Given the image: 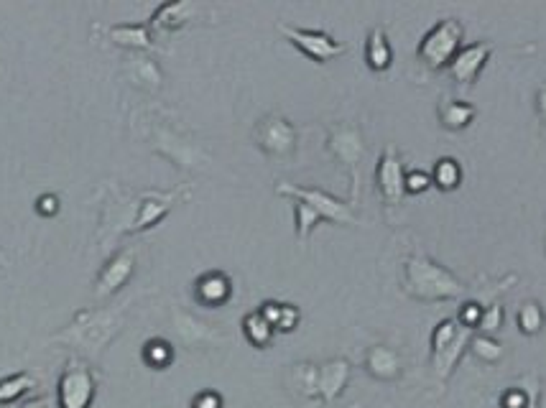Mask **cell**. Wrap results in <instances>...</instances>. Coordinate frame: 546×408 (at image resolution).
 I'll return each instance as SVG.
<instances>
[{"mask_svg": "<svg viewBox=\"0 0 546 408\" xmlns=\"http://www.w3.org/2000/svg\"><path fill=\"white\" fill-rule=\"evenodd\" d=\"M404 179H406L404 161H401L399 148L391 143V146L383 148V153L378 156L376 164V189L388 207H399V204L404 202L406 197Z\"/></svg>", "mask_w": 546, "mask_h": 408, "instance_id": "obj_12", "label": "cell"}, {"mask_svg": "<svg viewBox=\"0 0 546 408\" xmlns=\"http://www.w3.org/2000/svg\"><path fill=\"white\" fill-rule=\"evenodd\" d=\"M539 375L529 373L518 378L516 386L501 393V408H539Z\"/></svg>", "mask_w": 546, "mask_h": 408, "instance_id": "obj_26", "label": "cell"}, {"mask_svg": "<svg viewBox=\"0 0 546 408\" xmlns=\"http://www.w3.org/2000/svg\"><path fill=\"white\" fill-rule=\"evenodd\" d=\"M141 360L151 370H169L174 360H177V347L166 337H151V340L143 342Z\"/></svg>", "mask_w": 546, "mask_h": 408, "instance_id": "obj_28", "label": "cell"}, {"mask_svg": "<svg viewBox=\"0 0 546 408\" xmlns=\"http://www.w3.org/2000/svg\"><path fill=\"white\" fill-rule=\"evenodd\" d=\"M286 388H289L291 396H296L299 401L319 403L317 363L302 360V363L289 365V370H286Z\"/></svg>", "mask_w": 546, "mask_h": 408, "instance_id": "obj_22", "label": "cell"}, {"mask_svg": "<svg viewBox=\"0 0 546 408\" xmlns=\"http://www.w3.org/2000/svg\"><path fill=\"white\" fill-rule=\"evenodd\" d=\"M516 327L524 337H536L544 332L546 327V312L544 306L536 299H526L524 304L518 306L516 312Z\"/></svg>", "mask_w": 546, "mask_h": 408, "instance_id": "obj_31", "label": "cell"}, {"mask_svg": "<svg viewBox=\"0 0 546 408\" xmlns=\"http://www.w3.org/2000/svg\"><path fill=\"white\" fill-rule=\"evenodd\" d=\"M404 365V355L386 342L370 345L363 355V370L378 383H399L404 378Z\"/></svg>", "mask_w": 546, "mask_h": 408, "instance_id": "obj_17", "label": "cell"}, {"mask_svg": "<svg viewBox=\"0 0 546 408\" xmlns=\"http://www.w3.org/2000/svg\"><path fill=\"white\" fill-rule=\"evenodd\" d=\"M18 408H59V403L54 396H46V393H41V396H31V398H26V401H21V406Z\"/></svg>", "mask_w": 546, "mask_h": 408, "instance_id": "obj_39", "label": "cell"}, {"mask_svg": "<svg viewBox=\"0 0 546 408\" xmlns=\"http://www.w3.org/2000/svg\"><path fill=\"white\" fill-rule=\"evenodd\" d=\"M34 388L36 378L31 373H26V370L0 378V406H13V403L21 401L23 396H29Z\"/></svg>", "mask_w": 546, "mask_h": 408, "instance_id": "obj_30", "label": "cell"}, {"mask_svg": "<svg viewBox=\"0 0 546 408\" xmlns=\"http://www.w3.org/2000/svg\"><path fill=\"white\" fill-rule=\"evenodd\" d=\"M192 294L194 301L205 309H220L233 299L235 284L225 271H205L194 278Z\"/></svg>", "mask_w": 546, "mask_h": 408, "instance_id": "obj_18", "label": "cell"}, {"mask_svg": "<svg viewBox=\"0 0 546 408\" xmlns=\"http://www.w3.org/2000/svg\"><path fill=\"white\" fill-rule=\"evenodd\" d=\"M401 291L421 304H444L465 299L470 294V284L429 253L414 250L401 266Z\"/></svg>", "mask_w": 546, "mask_h": 408, "instance_id": "obj_1", "label": "cell"}, {"mask_svg": "<svg viewBox=\"0 0 546 408\" xmlns=\"http://www.w3.org/2000/svg\"><path fill=\"white\" fill-rule=\"evenodd\" d=\"M467 350H470V355H473L475 360L483 365H498L503 360V355H506V350H503V342L498 340V337L478 335V332L470 337V345H467Z\"/></svg>", "mask_w": 546, "mask_h": 408, "instance_id": "obj_32", "label": "cell"}, {"mask_svg": "<svg viewBox=\"0 0 546 408\" xmlns=\"http://www.w3.org/2000/svg\"><path fill=\"white\" fill-rule=\"evenodd\" d=\"M159 141V151L169 156L179 169H197L200 164H205L202 148L189 141V138H184L182 133H161Z\"/></svg>", "mask_w": 546, "mask_h": 408, "instance_id": "obj_21", "label": "cell"}, {"mask_svg": "<svg viewBox=\"0 0 546 408\" xmlns=\"http://www.w3.org/2000/svg\"><path fill=\"white\" fill-rule=\"evenodd\" d=\"M473 335L475 332L462 327L455 317L442 319L432 329V340H429L432 342V373L439 386L450 383L452 373H455L457 363L467 352V345H470V337Z\"/></svg>", "mask_w": 546, "mask_h": 408, "instance_id": "obj_5", "label": "cell"}, {"mask_svg": "<svg viewBox=\"0 0 546 408\" xmlns=\"http://www.w3.org/2000/svg\"><path fill=\"white\" fill-rule=\"evenodd\" d=\"M34 207L41 217H57L59 210H62V202H59L57 194L46 192V194H41V197H36Z\"/></svg>", "mask_w": 546, "mask_h": 408, "instance_id": "obj_37", "label": "cell"}, {"mask_svg": "<svg viewBox=\"0 0 546 408\" xmlns=\"http://www.w3.org/2000/svg\"><path fill=\"white\" fill-rule=\"evenodd\" d=\"M225 403H222V396L217 391H200L197 396L192 398V408H222Z\"/></svg>", "mask_w": 546, "mask_h": 408, "instance_id": "obj_38", "label": "cell"}, {"mask_svg": "<svg viewBox=\"0 0 546 408\" xmlns=\"http://www.w3.org/2000/svg\"><path fill=\"white\" fill-rule=\"evenodd\" d=\"M495 46L490 41H473V44H465L460 49L452 64L447 67L450 72V80L455 82L460 90H470V87L478 82L480 72L488 67L490 57H493Z\"/></svg>", "mask_w": 546, "mask_h": 408, "instance_id": "obj_13", "label": "cell"}, {"mask_svg": "<svg viewBox=\"0 0 546 408\" xmlns=\"http://www.w3.org/2000/svg\"><path fill=\"white\" fill-rule=\"evenodd\" d=\"M429 176H432V187H437L439 192H455V189H460L465 174H462L460 161L452 159V156H442V159L434 161Z\"/></svg>", "mask_w": 546, "mask_h": 408, "instance_id": "obj_29", "label": "cell"}, {"mask_svg": "<svg viewBox=\"0 0 546 408\" xmlns=\"http://www.w3.org/2000/svg\"><path fill=\"white\" fill-rule=\"evenodd\" d=\"M506 324V309H503L501 301H490L483 306V317L478 324V335H490L495 337Z\"/></svg>", "mask_w": 546, "mask_h": 408, "instance_id": "obj_34", "label": "cell"}, {"mask_svg": "<svg viewBox=\"0 0 546 408\" xmlns=\"http://www.w3.org/2000/svg\"><path fill=\"white\" fill-rule=\"evenodd\" d=\"M128 306H131V301L126 306H110V309H85L54 340L64 342L69 347H77L90 360L92 357H100L105 352V347L123 329V324H126Z\"/></svg>", "mask_w": 546, "mask_h": 408, "instance_id": "obj_2", "label": "cell"}, {"mask_svg": "<svg viewBox=\"0 0 546 408\" xmlns=\"http://www.w3.org/2000/svg\"><path fill=\"white\" fill-rule=\"evenodd\" d=\"M404 187H406V194H424L429 187H432V176H429V171L411 169L406 171Z\"/></svg>", "mask_w": 546, "mask_h": 408, "instance_id": "obj_36", "label": "cell"}, {"mask_svg": "<svg viewBox=\"0 0 546 408\" xmlns=\"http://www.w3.org/2000/svg\"><path fill=\"white\" fill-rule=\"evenodd\" d=\"M97 380L95 368L82 357H72L62 368L57 380V398L59 408H92L97 398Z\"/></svg>", "mask_w": 546, "mask_h": 408, "instance_id": "obj_7", "label": "cell"}, {"mask_svg": "<svg viewBox=\"0 0 546 408\" xmlns=\"http://www.w3.org/2000/svg\"><path fill=\"white\" fill-rule=\"evenodd\" d=\"M483 306L485 304L480 299L462 301L460 314H457V322H460L465 329H470V332H478L480 317H483Z\"/></svg>", "mask_w": 546, "mask_h": 408, "instance_id": "obj_35", "label": "cell"}, {"mask_svg": "<svg viewBox=\"0 0 546 408\" xmlns=\"http://www.w3.org/2000/svg\"><path fill=\"white\" fill-rule=\"evenodd\" d=\"M276 194L281 197H289L291 202H304L309 204L314 212H317L322 220L335 222V225H358V217H355V207L345 199H337L335 194L325 192L319 187H302V184L291 182H279L276 184Z\"/></svg>", "mask_w": 546, "mask_h": 408, "instance_id": "obj_8", "label": "cell"}, {"mask_svg": "<svg viewBox=\"0 0 546 408\" xmlns=\"http://www.w3.org/2000/svg\"><path fill=\"white\" fill-rule=\"evenodd\" d=\"M478 118V108L473 102L462 100V97H442L437 105V120L444 131L460 133L467 131Z\"/></svg>", "mask_w": 546, "mask_h": 408, "instance_id": "obj_20", "label": "cell"}, {"mask_svg": "<svg viewBox=\"0 0 546 408\" xmlns=\"http://www.w3.org/2000/svg\"><path fill=\"white\" fill-rule=\"evenodd\" d=\"M197 18H200L197 3H192V0H171V3H161L146 23L154 39H159V36H169L187 29L189 23H194Z\"/></svg>", "mask_w": 546, "mask_h": 408, "instance_id": "obj_16", "label": "cell"}, {"mask_svg": "<svg viewBox=\"0 0 546 408\" xmlns=\"http://www.w3.org/2000/svg\"><path fill=\"white\" fill-rule=\"evenodd\" d=\"M105 36L120 49H128L133 54H146L156 49V39L148 29V23H115L105 29Z\"/></svg>", "mask_w": 546, "mask_h": 408, "instance_id": "obj_19", "label": "cell"}, {"mask_svg": "<svg viewBox=\"0 0 546 408\" xmlns=\"http://www.w3.org/2000/svg\"><path fill=\"white\" fill-rule=\"evenodd\" d=\"M325 151L350 176V204L355 207L360 197V166H363L365 153H368L363 128L353 123V120H335V123H330L325 136Z\"/></svg>", "mask_w": 546, "mask_h": 408, "instance_id": "obj_3", "label": "cell"}, {"mask_svg": "<svg viewBox=\"0 0 546 408\" xmlns=\"http://www.w3.org/2000/svg\"><path fill=\"white\" fill-rule=\"evenodd\" d=\"M187 197V187L171 189V192H146L136 202V215L131 217L126 227V235L146 233L151 227L159 225L161 220L169 217V212L179 204V199Z\"/></svg>", "mask_w": 546, "mask_h": 408, "instance_id": "obj_11", "label": "cell"}, {"mask_svg": "<svg viewBox=\"0 0 546 408\" xmlns=\"http://www.w3.org/2000/svg\"><path fill=\"white\" fill-rule=\"evenodd\" d=\"M534 113H536V118H539V123L546 128V85H541L539 90H536Z\"/></svg>", "mask_w": 546, "mask_h": 408, "instance_id": "obj_40", "label": "cell"}, {"mask_svg": "<svg viewBox=\"0 0 546 408\" xmlns=\"http://www.w3.org/2000/svg\"><path fill=\"white\" fill-rule=\"evenodd\" d=\"M353 378V365L347 357H330L325 363H317V391L319 403L332 408L347 391V383Z\"/></svg>", "mask_w": 546, "mask_h": 408, "instance_id": "obj_15", "label": "cell"}, {"mask_svg": "<svg viewBox=\"0 0 546 408\" xmlns=\"http://www.w3.org/2000/svg\"><path fill=\"white\" fill-rule=\"evenodd\" d=\"M465 26L460 18H439L416 46V59L427 72H442L452 64L465 44Z\"/></svg>", "mask_w": 546, "mask_h": 408, "instance_id": "obj_4", "label": "cell"}, {"mask_svg": "<svg viewBox=\"0 0 546 408\" xmlns=\"http://www.w3.org/2000/svg\"><path fill=\"white\" fill-rule=\"evenodd\" d=\"M276 31L294 46L296 51H302L304 57L312 59L314 64H330L332 59L342 57L347 51L345 44L335 39L332 34L322 29H302V26H291V23L279 21Z\"/></svg>", "mask_w": 546, "mask_h": 408, "instance_id": "obj_9", "label": "cell"}, {"mask_svg": "<svg viewBox=\"0 0 546 408\" xmlns=\"http://www.w3.org/2000/svg\"><path fill=\"white\" fill-rule=\"evenodd\" d=\"M240 329H243V337L248 340V345L256 347V350H268L273 340H276V329L266 322V317L258 309H253V312H248L240 319Z\"/></svg>", "mask_w": 546, "mask_h": 408, "instance_id": "obj_27", "label": "cell"}, {"mask_svg": "<svg viewBox=\"0 0 546 408\" xmlns=\"http://www.w3.org/2000/svg\"><path fill=\"white\" fill-rule=\"evenodd\" d=\"M171 329H174L177 340L187 350H215V347L228 345V335L217 324L194 317L192 312H187L182 306L171 309Z\"/></svg>", "mask_w": 546, "mask_h": 408, "instance_id": "obj_10", "label": "cell"}, {"mask_svg": "<svg viewBox=\"0 0 546 408\" xmlns=\"http://www.w3.org/2000/svg\"><path fill=\"white\" fill-rule=\"evenodd\" d=\"M258 312L266 317V322L276 329V335H291L299 329L302 324V309L296 304H289V301H263L258 306Z\"/></svg>", "mask_w": 546, "mask_h": 408, "instance_id": "obj_23", "label": "cell"}, {"mask_svg": "<svg viewBox=\"0 0 546 408\" xmlns=\"http://www.w3.org/2000/svg\"><path fill=\"white\" fill-rule=\"evenodd\" d=\"M251 141L268 159L289 161L299 151V128L286 115L266 113L253 123Z\"/></svg>", "mask_w": 546, "mask_h": 408, "instance_id": "obj_6", "label": "cell"}, {"mask_svg": "<svg viewBox=\"0 0 546 408\" xmlns=\"http://www.w3.org/2000/svg\"><path fill=\"white\" fill-rule=\"evenodd\" d=\"M136 273V250L123 248L105 261L95 278V299H110L128 286Z\"/></svg>", "mask_w": 546, "mask_h": 408, "instance_id": "obj_14", "label": "cell"}, {"mask_svg": "<svg viewBox=\"0 0 546 408\" xmlns=\"http://www.w3.org/2000/svg\"><path fill=\"white\" fill-rule=\"evenodd\" d=\"M319 222H325V220H322V217H319L317 212L309 207V204L296 202L294 199V233H296V240H299V243L304 245L309 238H312L314 227H317Z\"/></svg>", "mask_w": 546, "mask_h": 408, "instance_id": "obj_33", "label": "cell"}, {"mask_svg": "<svg viewBox=\"0 0 546 408\" xmlns=\"http://www.w3.org/2000/svg\"><path fill=\"white\" fill-rule=\"evenodd\" d=\"M365 64H368L370 72H388L393 67V46L388 41V34L383 26H373L365 36V49H363Z\"/></svg>", "mask_w": 546, "mask_h": 408, "instance_id": "obj_24", "label": "cell"}, {"mask_svg": "<svg viewBox=\"0 0 546 408\" xmlns=\"http://www.w3.org/2000/svg\"><path fill=\"white\" fill-rule=\"evenodd\" d=\"M126 74L128 80H131L138 90L159 92L161 87H164V72H161L159 62L146 57V54H133V57L128 59Z\"/></svg>", "mask_w": 546, "mask_h": 408, "instance_id": "obj_25", "label": "cell"}, {"mask_svg": "<svg viewBox=\"0 0 546 408\" xmlns=\"http://www.w3.org/2000/svg\"><path fill=\"white\" fill-rule=\"evenodd\" d=\"M544 248H546V240H544Z\"/></svg>", "mask_w": 546, "mask_h": 408, "instance_id": "obj_41", "label": "cell"}]
</instances>
